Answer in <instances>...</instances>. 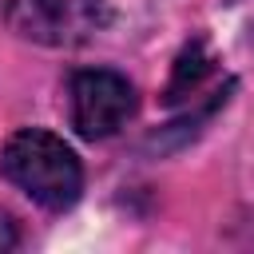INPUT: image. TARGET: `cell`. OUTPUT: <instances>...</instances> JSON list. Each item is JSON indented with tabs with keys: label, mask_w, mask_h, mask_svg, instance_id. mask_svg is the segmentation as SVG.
I'll use <instances>...</instances> for the list:
<instances>
[{
	"label": "cell",
	"mask_w": 254,
	"mask_h": 254,
	"mask_svg": "<svg viewBox=\"0 0 254 254\" xmlns=\"http://www.w3.org/2000/svg\"><path fill=\"white\" fill-rule=\"evenodd\" d=\"M206 71H210V60H206V52H202V44L194 40L190 48H183V56H179V64H175V75H171V83H167V103H179V99H187L190 91H198V83L206 79Z\"/></svg>",
	"instance_id": "4"
},
{
	"label": "cell",
	"mask_w": 254,
	"mask_h": 254,
	"mask_svg": "<svg viewBox=\"0 0 254 254\" xmlns=\"http://www.w3.org/2000/svg\"><path fill=\"white\" fill-rule=\"evenodd\" d=\"M135 111V87L107 67H83L71 75V127L83 139L115 135Z\"/></svg>",
	"instance_id": "2"
},
{
	"label": "cell",
	"mask_w": 254,
	"mask_h": 254,
	"mask_svg": "<svg viewBox=\"0 0 254 254\" xmlns=\"http://www.w3.org/2000/svg\"><path fill=\"white\" fill-rule=\"evenodd\" d=\"M8 16L24 36L56 40L64 20V0H8Z\"/></svg>",
	"instance_id": "3"
},
{
	"label": "cell",
	"mask_w": 254,
	"mask_h": 254,
	"mask_svg": "<svg viewBox=\"0 0 254 254\" xmlns=\"http://www.w3.org/2000/svg\"><path fill=\"white\" fill-rule=\"evenodd\" d=\"M222 4H238V0H222Z\"/></svg>",
	"instance_id": "6"
},
{
	"label": "cell",
	"mask_w": 254,
	"mask_h": 254,
	"mask_svg": "<svg viewBox=\"0 0 254 254\" xmlns=\"http://www.w3.org/2000/svg\"><path fill=\"white\" fill-rule=\"evenodd\" d=\"M0 171L12 187H20L32 202L48 210H67L83 190V167L75 151L40 127L16 131L0 151Z\"/></svg>",
	"instance_id": "1"
},
{
	"label": "cell",
	"mask_w": 254,
	"mask_h": 254,
	"mask_svg": "<svg viewBox=\"0 0 254 254\" xmlns=\"http://www.w3.org/2000/svg\"><path fill=\"white\" fill-rule=\"evenodd\" d=\"M16 242H20L16 222H12V214H8V210H0V250H12Z\"/></svg>",
	"instance_id": "5"
}]
</instances>
